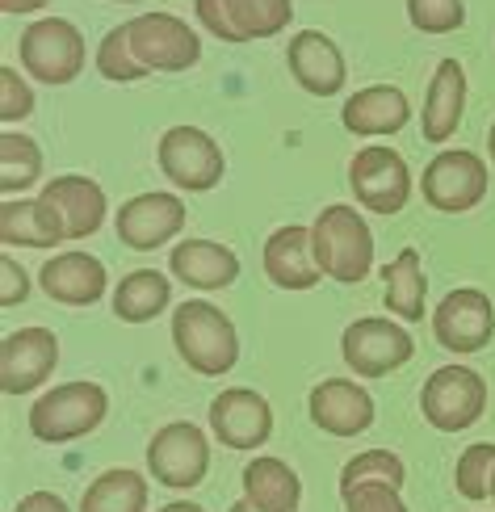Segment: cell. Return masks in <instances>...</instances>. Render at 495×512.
I'll return each mask as SVG.
<instances>
[{"instance_id":"6da1fadb","label":"cell","mask_w":495,"mask_h":512,"mask_svg":"<svg viewBox=\"0 0 495 512\" xmlns=\"http://www.w3.org/2000/svg\"><path fill=\"white\" fill-rule=\"evenodd\" d=\"M172 345H177L185 366L202 378H223L240 361L235 324L214 303H202V298H189V303L172 311Z\"/></svg>"},{"instance_id":"7a4b0ae2","label":"cell","mask_w":495,"mask_h":512,"mask_svg":"<svg viewBox=\"0 0 495 512\" xmlns=\"http://www.w3.org/2000/svg\"><path fill=\"white\" fill-rule=\"evenodd\" d=\"M311 244L319 273L332 282H365L374 269V231L353 206H324L311 223Z\"/></svg>"},{"instance_id":"3957f363","label":"cell","mask_w":495,"mask_h":512,"mask_svg":"<svg viewBox=\"0 0 495 512\" xmlns=\"http://www.w3.org/2000/svg\"><path fill=\"white\" fill-rule=\"evenodd\" d=\"M105 412H110V395L97 382L80 378V382H63V387L47 391L34 408H30V433L47 445H68L89 437L101 429Z\"/></svg>"},{"instance_id":"277c9868","label":"cell","mask_w":495,"mask_h":512,"mask_svg":"<svg viewBox=\"0 0 495 512\" xmlns=\"http://www.w3.org/2000/svg\"><path fill=\"white\" fill-rule=\"evenodd\" d=\"M21 51V68L26 76L42 80V84H72L84 72V59H89V47H84V34L63 17H38L30 21L17 38Z\"/></svg>"},{"instance_id":"5b68a950","label":"cell","mask_w":495,"mask_h":512,"mask_svg":"<svg viewBox=\"0 0 495 512\" xmlns=\"http://www.w3.org/2000/svg\"><path fill=\"white\" fill-rule=\"evenodd\" d=\"M38 215L55 244L89 240L105 223V189L89 177H51L38 194Z\"/></svg>"},{"instance_id":"8992f818","label":"cell","mask_w":495,"mask_h":512,"mask_svg":"<svg viewBox=\"0 0 495 512\" xmlns=\"http://www.w3.org/2000/svg\"><path fill=\"white\" fill-rule=\"evenodd\" d=\"M424 202L441 210V215H466L487 198V164L479 152L466 147H441V152L424 164L420 177Z\"/></svg>"},{"instance_id":"52a82bcc","label":"cell","mask_w":495,"mask_h":512,"mask_svg":"<svg viewBox=\"0 0 495 512\" xmlns=\"http://www.w3.org/2000/svg\"><path fill=\"white\" fill-rule=\"evenodd\" d=\"M420 412L437 433H462L487 412V382L470 366H441L420 391Z\"/></svg>"},{"instance_id":"ba28073f","label":"cell","mask_w":495,"mask_h":512,"mask_svg":"<svg viewBox=\"0 0 495 512\" xmlns=\"http://www.w3.org/2000/svg\"><path fill=\"white\" fill-rule=\"evenodd\" d=\"M156 160H160V173L177 189H189V194H206L227 173L223 147L206 131H198V126H168L156 143Z\"/></svg>"},{"instance_id":"9c48e42d","label":"cell","mask_w":495,"mask_h":512,"mask_svg":"<svg viewBox=\"0 0 495 512\" xmlns=\"http://www.w3.org/2000/svg\"><path fill=\"white\" fill-rule=\"evenodd\" d=\"M349 189L374 215H399L412 198V168L386 143H370L349 160Z\"/></svg>"},{"instance_id":"30bf717a","label":"cell","mask_w":495,"mask_h":512,"mask_svg":"<svg viewBox=\"0 0 495 512\" xmlns=\"http://www.w3.org/2000/svg\"><path fill=\"white\" fill-rule=\"evenodd\" d=\"M412 353H416L412 336H407L395 319H382V315H365L344 328V336H340V357L357 378L391 374V370L407 366Z\"/></svg>"},{"instance_id":"8fae6325","label":"cell","mask_w":495,"mask_h":512,"mask_svg":"<svg viewBox=\"0 0 495 512\" xmlns=\"http://www.w3.org/2000/svg\"><path fill=\"white\" fill-rule=\"evenodd\" d=\"M147 471H152L156 483L172 487V492H189L198 487L210 471V445L206 433L189 420H172L152 437L147 445Z\"/></svg>"},{"instance_id":"7c38bea8","label":"cell","mask_w":495,"mask_h":512,"mask_svg":"<svg viewBox=\"0 0 495 512\" xmlns=\"http://www.w3.org/2000/svg\"><path fill=\"white\" fill-rule=\"evenodd\" d=\"M126 30H131V51L147 72H189L202 59L198 34L172 13H139L126 21Z\"/></svg>"},{"instance_id":"4fadbf2b","label":"cell","mask_w":495,"mask_h":512,"mask_svg":"<svg viewBox=\"0 0 495 512\" xmlns=\"http://www.w3.org/2000/svg\"><path fill=\"white\" fill-rule=\"evenodd\" d=\"M198 21L223 42H256L273 38L290 26V0H193Z\"/></svg>"},{"instance_id":"5bb4252c","label":"cell","mask_w":495,"mask_h":512,"mask_svg":"<svg viewBox=\"0 0 495 512\" xmlns=\"http://www.w3.org/2000/svg\"><path fill=\"white\" fill-rule=\"evenodd\" d=\"M433 336L437 345L449 353H479L491 345L495 336V307L491 298L475 286H462V290H449L441 298V307L433 311Z\"/></svg>"},{"instance_id":"9a60e30c","label":"cell","mask_w":495,"mask_h":512,"mask_svg":"<svg viewBox=\"0 0 495 512\" xmlns=\"http://www.w3.org/2000/svg\"><path fill=\"white\" fill-rule=\"evenodd\" d=\"M59 366V336L51 328H17L0 345V391L30 395Z\"/></svg>"},{"instance_id":"2e32d148","label":"cell","mask_w":495,"mask_h":512,"mask_svg":"<svg viewBox=\"0 0 495 512\" xmlns=\"http://www.w3.org/2000/svg\"><path fill=\"white\" fill-rule=\"evenodd\" d=\"M210 429L227 450H261L273 437V408L261 391L227 387L210 403Z\"/></svg>"},{"instance_id":"e0dca14e","label":"cell","mask_w":495,"mask_h":512,"mask_svg":"<svg viewBox=\"0 0 495 512\" xmlns=\"http://www.w3.org/2000/svg\"><path fill=\"white\" fill-rule=\"evenodd\" d=\"M311 424L328 437H357L374 424V395L353 378H324L307 395Z\"/></svg>"},{"instance_id":"ac0fdd59","label":"cell","mask_w":495,"mask_h":512,"mask_svg":"<svg viewBox=\"0 0 495 512\" xmlns=\"http://www.w3.org/2000/svg\"><path fill=\"white\" fill-rule=\"evenodd\" d=\"M118 240L135 252H152L168 240L181 236L185 227V202L177 194H139L131 202H122L118 210Z\"/></svg>"},{"instance_id":"d6986e66","label":"cell","mask_w":495,"mask_h":512,"mask_svg":"<svg viewBox=\"0 0 495 512\" xmlns=\"http://www.w3.org/2000/svg\"><path fill=\"white\" fill-rule=\"evenodd\" d=\"M286 63L311 97H336L344 89V55L324 30H298L286 47Z\"/></svg>"},{"instance_id":"ffe728a7","label":"cell","mask_w":495,"mask_h":512,"mask_svg":"<svg viewBox=\"0 0 495 512\" xmlns=\"http://www.w3.org/2000/svg\"><path fill=\"white\" fill-rule=\"evenodd\" d=\"M38 286L47 290V298H55L63 307H93L105 294V265L93 252H80V248L55 252L51 261L42 265Z\"/></svg>"},{"instance_id":"44dd1931","label":"cell","mask_w":495,"mask_h":512,"mask_svg":"<svg viewBox=\"0 0 495 512\" xmlns=\"http://www.w3.org/2000/svg\"><path fill=\"white\" fill-rule=\"evenodd\" d=\"M407 118H412V105H407L403 89L395 84H370V89H357L340 110L344 131L357 139H378V135H399Z\"/></svg>"},{"instance_id":"7402d4cb","label":"cell","mask_w":495,"mask_h":512,"mask_svg":"<svg viewBox=\"0 0 495 512\" xmlns=\"http://www.w3.org/2000/svg\"><path fill=\"white\" fill-rule=\"evenodd\" d=\"M265 277L277 290H311L319 277L315 261V244H311V227H277L265 240Z\"/></svg>"},{"instance_id":"603a6c76","label":"cell","mask_w":495,"mask_h":512,"mask_svg":"<svg viewBox=\"0 0 495 512\" xmlns=\"http://www.w3.org/2000/svg\"><path fill=\"white\" fill-rule=\"evenodd\" d=\"M466 110V68L458 59H441L433 80H428V97L420 110V131L424 143H449L462 126Z\"/></svg>"},{"instance_id":"cb8c5ba5","label":"cell","mask_w":495,"mask_h":512,"mask_svg":"<svg viewBox=\"0 0 495 512\" xmlns=\"http://www.w3.org/2000/svg\"><path fill=\"white\" fill-rule=\"evenodd\" d=\"M168 269L177 282H185L193 290H227L235 277H240V256L214 240H185L172 248Z\"/></svg>"},{"instance_id":"d4e9b609","label":"cell","mask_w":495,"mask_h":512,"mask_svg":"<svg viewBox=\"0 0 495 512\" xmlns=\"http://www.w3.org/2000/svg\"><path fill=\"white\" fill-rule=\"evenodd\" d=\"M244 500L256 512H298V500H303V479L290 462L261 454L244 466Z\"/></svg>"},{"instance_id":"484cf974","label":"cell","mask_w":495,"mask_h":512,"mask_svg":"<svg viewBox=\"0 0 495 512\" xmlns=\"http://www.w3.org/2000/svg\"><path fill=\"white\" fill-rule=\"evenodd\" d=\"M382 277H386V294H382L386 311L407 319V324H420L424 319V294H428V277H424V265H420V252L403 248L395 261L382 269Z\"/></svg>"},{"instance_id":"4316f807","label":"cell","mask_w":495,"mask_h":512,"mask_svg":"<svg viewBox=\"0 0 495 512\" xmlns=\"http://www.w3.org/2000/svg\"><path fill=\"white\" fill-rule=\"evenodd\" d=\"M172 303V282L160 269H135L126 273L114 290V315L122 324H147Z\"/></svg>"},{"instance_id":"83f0119b","label":"cell","mask_w":495,"mask_h":512,"mask_svg":"<svg viewBox=\"0 0 495 512\" xmlns=\"http://www.w3.org/2000/svg\"><path fill=\"white\" fill-rule=\"evenodd\" d=\"M80 512H147V479L139 471H105L84 487Z\"/></svg>"},{"instance_id":"f1b7e54d","label":"cell","mask_w":495,"mask_h":512,"mask_svg":"<svg viewBox=\"0 0 495 512\" xmlns=\"http://www.w3.org/2000/svg\"><path fill=\"white\" fill-rule=\"evenodd\" d=\"M42 177V152L30 135H17V131H5L0 135V189L5 198H17Z\"/></svg>"},{"instance_id":"f546056e","label":"cell","mask_w":495,"mask_h":512,"mask_svg":"<svg viewBox=\"0 0 495 512\" xmlns=\"http://www.w3.org/2000/svg\"><path fill=\"white\" fill-rule=\"evenodd\" d=\"M0 240L21 248H51V231L38 215V198H5L0 202Z\"/></svg>"},{"instance_id":"4dcf8cb0","label":"cell","mask_w":495,"mask_h":512,"mask_svg":"<svg viewBox=\"0 0 495 512\" xmlns=\"http://www.w3.org/2000/svg\"><path fill=\"white\" fill-rule=\"evenodd\" d=\"M97 72L105 80H114V84H135V80L147 76V68H143V63L135 59V51H131V30H126V21L101 38V47H97Z\"/></svg>"},{"instance_id":"1f68e13d","label":"cell","mask_w":495,"mask_h":512,"mask_svg":"<svg viewBox=\"0 0 495 512\" xmlns=\"http://www.w3.org/2000/svg\"><path fill=\"white\" fill-rule=\"evenodd\" d=\"M357 483H391V487H403L407 483V466L391 450H365V454L344 462V471H340V492H344V487H357Z\"/></svg>"},{"instance_id":"d6a6232c","label":"cell","mask_w":495,"mask_h":512,"mask_svg":"<svg viewBox=\"0 0 495 512\" xmlns=\"http://www.w3.org/2000/svg\"><path fill=\"white\" fill-rule=\"evenodd\" d=\"M491 479H495V445L479 441V445H466V454L458 458V471H454V487L462 500H487L491 496Z\"/></svg>"},{"instance_id":"836d02e7","label":"cell","mask_w":495,"mask_h":512,"mask_svg":"<svg viewBox=\"0 0 495 512\" xmlns=\"http://www.w3.org/2000/svg\"><path fill=\"white\" fill-rule=\"evenodd\" d=\"M407 17L420 34H454L466 21L462 0H407Z\"/></svg>"},{"instance_id":"e575fe53","label":"cell","mask_w":495,"mask_h":512,"mask_svg":"<svg viewBox=\"0 0 495 512\" xmlns=\"http://www.w3.org/2000/svg\"><path fill=\"white\" fill-rule=\"evenodd\" d=\"M340 500H344V512H407L399 487H391V483H357V487H344Z\"/></svg>"},{"instance_id":"d590c367","label":"cell","mask_w":495,"mask_h":512,"mask_svg":"<svg viewBox=\"0 0 495 512\" xmlns=\"http://www.w3.org/2000/svg\"><path fill=\"white\" fill-rule=\"evenodd\" d=\"M34 114V93L30 84L17 76V68H0V118L5 122H21Z\"/></svg>"},{"instance_id":"8d00e7d4","label":"cell","mask_w":495,"mask_h":512,"mask_svg":"<svg viewBox=\"0 0 495 512\" xmlns=\"http://www.w3.org/2000/svg\"><path fill=\"white\" fill-rule=\"evenodd\" d=\"M0 273H5V290H0V307H17L30 294V273L21 269L13 256H0Z\"/></svg>"},{"instance_id":"74e56055","label":"cell","mask_w":495,"mask_h":512,"mask_svg":"<svg viewBox=\"0 0 495 512\" xmlns=\"http://www.w3.org/2000/svg\"><path fill=\"white\" fill-rule=\"evenodd\" d=\"M13 512H72L68 504H63V496L55 492H30V496H21Z\"/></svg>"},{"instance_id":"f35d334b","label":"cell","mask_w":495,"mask_h":512,"mask_svg":"<svg viewBox=\"0 0 495 512\" xmlns=\"http://www.w3.org/2000/svg\"><path fill=\"white\" fill-rule=\"evenodd\" d=\"M47 5H51V0H0V9H5V13H38Z\"/></svg>"},{"instance_id":"ab89813d","label":"cell","mask_w":495,"mask_h":512,"mask_svg":"<svg viewBox=\"0 0 495 512\" xmlns=\"http://www.w3.org/2000/svg\"><path fill=\"white\" fill-rule=\"evenodd\" d=\"M160 512H206L202 504H189V500H172V504H164Z\"/></svg>"},{"instance_id":"60d3db41","label":"cell","mask_w":495,"mask_h":512,"mask_svg":"<svg viewBox=\"0 0 495 512\" xmlns=\"http://www.w3.org/2000/svg\"><path fill=\"white\" fill-rule=\"evenodd\" d=\"M227 512H256V508H252V504H248V500H240V504H231V508H227Z\"/></svg>"},{"instance_id":"b9f144b4","label":"cell","mask_w":495,"mask_h":512,"mask_svg":"<svg viewBox=\"0 0 495 512\" xmlns=\"http://www.w3.org/2000/svg\"><path fill=\"white\" fill-rule=\"evenodd\" d=\"M487 147H491V164H495V122H491V131H487Z\"/></svg>"},{"instance_id":"7bdbcfd3","label":"cell","mask_w":495,"mask_h":512,"mask_svg":"<svg viewBox=\"0 0 495 512\" xmlns=\"http://www.w3.org/2000/svg\"><path fill=\"white\" fill-rule=\"evenodd\" d=\"M122 5H143V0H122Z\"/></svg>"},{"instance_id":"ee69618b","label":"cell","mask_w":495,"mask_h":512,"mask_svg":"<svg viewBox=\"0 0 495 512\" xmlns=\"http://www.w3.org/2000/svg\"><path fill=\"white\" fill-rule=\"evenodd\" d=\"M491 500H495V479H491Z\"/></svg>"}]
</instances>
